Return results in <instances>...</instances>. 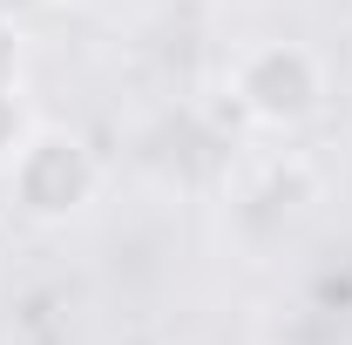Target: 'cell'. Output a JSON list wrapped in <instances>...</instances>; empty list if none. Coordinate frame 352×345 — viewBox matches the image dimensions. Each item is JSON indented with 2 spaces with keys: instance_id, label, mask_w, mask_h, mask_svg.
Masks as SVG:
<instances>
[{
  "instance_id": "5b68a950",
  "label": "cell",
  "mask_w": 352,
  "mask_h": 345,
  "mask_svg": "<svg viewBox=\"0 0 352 345\" xmlns=\"http://www.w3.org/2000/svg\"><path fill=\"white\" fill-rule=\"evenodd\" d=\"M54 7H75V0H54Z\"/></svg>"
},
{
  "instance_id": "277c9868",
  "label": "cell",
  "mask_w": 352,
  "mask_h": 345,
  "mask_svg": "<svg viewBox=\"0 0 352 345\" xmlns=\"http://www.w3.org/2000/svg\"><path fill=\"white\" fill-rule=\"evenodd\" d=\"M0 88H21V27L0 14Z\"/></svg>"
},
{
  "instance_id": "6da1fadb",
  "label": "cell",
  "mask_w": 352,
  "mask_h": 345,
  "mask_svg": "<svg viewBox=\"0 0 352 345\" xmlns=\"http://www.w3.org/2000/svg\"><path fill=\"white\" fill-rule=\"evenodd\" d=\"M230 95L264 129H298L325 102V68L305 41H258L230 61Z\"/></svg>"
},
{
  "instance_id": "7a4b0ae2",
  "label": "cell",
  "mask_w": 352,
  "mask_h": 345,
  "mask_svg": "<svg viewBox=\"0 0 352 345\" xmlns=\"http://www.w3.org/2000/svg\"><path fill=\"white\" fill-rule=\"evenodd\" d=\"M7 183H14V203L34 216V223H68L75 210H88V197H95L102 170H95V156H88L82 135L34 129L28 142H21V156H14Z\"/></svg>"
},
{
  "instance_id": "3957f363",
  "label": "cell",
  "mask_w": 352,
  "mask_h": 345,
  "mask_svg": "<svg viewBox=\"0 0 352 345\" xmlns=\"http://www.w3.org/2000/svg\"><path fill=\"white\" fill-rule=\"evenodd\" d=\"M28 135H34V122L21 109V88H0V170H14V156H21Z\"/></svg>"
}]
</instances>
